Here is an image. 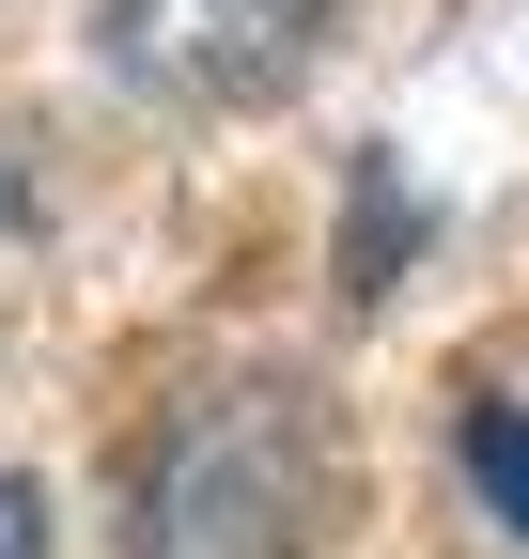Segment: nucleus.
I'll use <instances>...</instances> for the list:
<instances>
[{
  "mask_svg": "<svg viewBox=\"0 0 529 559\" xmlns=\"http://www.w3.org/2000/svg\"><path fill=\"white\" fill-rule=\"evenodd\" d=\"M468 466H483V498L529 528V419H514V404H468Z\"/></svg>",
  "mask_w": 529,
  "mask_h": 559,
  "instance_id": "nucleus-3",
  "label": "nucleus"
},
{
  "mask_svg": "<svg viewBox=\"0 0 529 559\" xmlns=\"http://www.w3.org/2000/svg\"><path fill=\"white\" fill-rule=\"evenodd\" d=\"M343 0H94V62L156 109H264Z\"/></svg>",
  "mask_w": 529,
  "mask_h": 559,
  "instance_id": "nucleus-2",
  "label": "nucleus"
},
{
  "mask_svg": "<svg viewBox=\"0 0 529 559\" xmlns=\"http://www.w3.org/2000/svg\"><path fill=\"white\" fill-rule=\"evenodd\" d=\"M0 559H47V498L32 481H0Z\"/></svg>",
  "mask_w": 529,
  "mask_h": 559,
  "instance_id": "nucleus-4",
  "label": "nucleus"
},
{
  "mask_svg": "<svg viewBox=\"0 0 529 559\" xmlns=\"http://www.w3.org/2000/svg\"><path fill=\"white\" fill-rule=\"evenodd\" d=\"M141 559H311L343 528L358 466H343V419L296 373H249V389H203L172 404V436L141 451Z\"/></svg>",
  "mask_w": 529,
  "mask_h": 559,
  "instance_id": "nucleus-1",
  "label": "nucleus"
}]
</instances>
